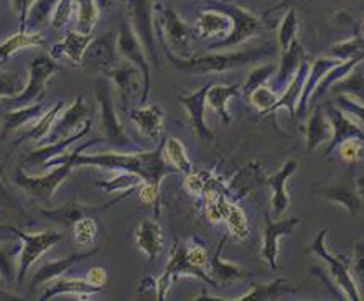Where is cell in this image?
Instances as JSON below:
<instances>
[{
  "instance_id": "obj_46",
  "label": "cell",
  "mask_w": 364,
  "mask_h": 301,
  "mask_svg": "<svg viewBox=\"0 0 364 301\" xmlns=\"http://www.w3.org/2000/svg\"><path fill=\"white\" fill-rule=\"evenodd\" d=\"M277 72V66L274 63H267V65H262V66H257L254 67V70L249 72L247 77H246V82L242 84V94L244 97H247L252 94L254 91L257 89V87L265 86V82H267L272 75Z\"/></svg>"
},
{
  "instance_id": "obj_22",
  "label": "cell",
  "mask_w": 364,
  "mask_h": 301,
  "mask_svg": "<svg viewBox=\"0 0 364 301\" xmlns=\"http://www.w3.org/2000/svg\"><path fill=\"white\" fill-rule=\"evenodd\" d=\"M129 117L144 137L159 142L164 132V109L160 104H149V106L142 104L140 107L132 109Z\"/></svg>"
},
{
  "instance_id": "obj_35",
  "label": "cell",
  "mask_w": 364,
  "mask_h": 301,
  "mask_svg": "<svg viewBox=\"0 0 364 301\" xmlns=\"http://www.w3.org/2000/svg\"><path fill=\"white\" fill-rule=\"evenodd\" d=\"M297 293L292 285H290L285 278H277L270 283L264 285H254L247 290L244 295H239L234 300L237 301H267V300H277L284 295Z\"/></svg>"
},
{
  "instance_id": "obj_48",
  "label": "cell",
  "mask_w": 364,
  "mask_h": 301,
  "mask_svg": "<svg viewBox=\"0 0 364 301\" xmlns=\"http://www.w3.org/2000/svg\"><path fill=\"white\" fill-rule=\"evenodd\" d=\"M73 232V241H75L77 246H90V243L95 242L96 234H97V222L96 217L86 216L77 219L75 224L71 226Z\"/></svg>"
},
{
  "instance_id": "obj_33",
  "label": "cell",
  "mask_w": 364,
  "mask_h": 301,
  "mask_svg": "<svg viewBox=\"0 0 364 301\" xmlns=\"http://www.w3.org/2000/svg\"><path fill=\"white\" fill-rule=\"evenodd\" d=\"M45 112H46L45 102H36V104H32V106H25L18 109H10V111L4 116L2 133H0V138H5L9 133L18 131L20 127L28 126L30 122L38 121Z\"/></svg>"
},
{
  "instance_id": "obj_26",
  "label": "cell",
  "mask_w": 364,
  "mask_h": 301,
  "mask_svg": "<svg viewBox=\"0 0 364 301\" xmlns=\"http://www.w3.org/2000/svg\"><path fill=\"white\" fill-rule=\"evenodd\" d=\"M135 243L150 261H155L164 251V231L155 219H142L135 229Z\"/></svg>"
},
{
  "instance_id": "obj_57",
  "label": "cell",
  "mask_w": 364,
  "mask_h": 301,
  "mask_svg": "<svg viewBox=\"0 0 364 301\" xmlns=\"http://www.w3.org/2000/svg\"><path fill=\"white\" fill-rule=\"evenodd\" d=\"M159 195H160V190L159 188H154V186L150 185H145L142 183L139 186V198L142 202H147V204H152L159 199Z\"/></svg>"
},
{
  "instance_id": "obj_39",
  "label": "cell",
  "mask_w": 364,
  "mask_h": 301,
  "mask_svg": "<svg viewBox=\"0 0 364 301\" xmlns=\"http://www.w3.org/2000/svg\"><path fill=\"white\" fill-rule=\"evenodd\" d=\"M56 4L58 0H35L28 12L27 32H43V28L51 22Z\"/></svg>"
},
{
  "instance_id": "obj_47",
  "label": "cell",
  "mask_w": 364,
  "mask_h": 301,
  "mask_svg": "<svg viewBox=\"0 0 364 301\" xmlns=\"http://www.w3.org/2000/svg\"><path fill=\"white\" fill-rule=\"evenodd\" d=\"M297 32H299V20L297 13H295L294 9H290L285 17L282 18V23H280L279 32H277V45L280 51H285L290 45L297 40Z\"/></svg>"
},
{
  "instance_id": "obj_61",
  "label": "cell",
  "mask_w": 364,
  "mask_h": 301,
  "mask_svg": "<svg viewBox=\"0 0 364 301\" xmlns=\"http://www.w3.org/2000/svg\"><path fill=\"white\" fill-rule=\"evenodd\" d=\"M361 30H363V33H364V20H363V27H361Z\"/></svg>"
},
{
  "instance_id": "obj_56",
  "label": "cell",
  "mask_w": 364,
  "mask_h": 301,
  "mask_svg": "<svg viewBox=\"0 0 364 301\" xmlns=\"http://www.w3.org/2000/svg\"><path fill=\"white\" fill-rule=\"evenodd\" d=\"M186 251H188V257L190 261L195 263V266L198 267H205L208 263V253H206V248L201 246V243H191L190 247H186Z\"/></svg>"
},
{
  "instance_id": "obj_42",
  "label": "cell",
  "mask_w": 364,
  "mask_h": 301,
  "mask_svg": "<svg viewBox=\"0 0 364 301\" xmlns=\"http://www.w3.org/2000/svg\"><path fill=\"white\" fill-rule=\"evenodd\" d=\"M76 13L77 32L91 35L92 28L96 27L97 18H100V5L96 0H76Z\"/></svg>"
},
{
  "instance_id": "obj_29",
  "label": "cell",
  "mask_w": 364,
  "mask_h": 301,
  "mask_svg": "<svg viewBox=\"0 0 364 301\" xmlns=\"http://www.w3.org/2000/svg\"><path fill=\"white\" fill-rule=\"evenodd\" d=\"M92 41V35L81 33L77 30H71L65 35V38L55 43L50 48V55L53 56L55 60L61 58V56H66L73 61V65H81L82 63V55L90 43Z\"/></svg>"
},
{
  "instance_id": "obj_28",
  "label": "cell",
  "mask_w": 364,
  "mask_h": 301,
  "mask_svg": "<svg viewBox=\"0 0 364 301\" xmlns=\"http://www.w3.org/2000/svg\"><path fill=\"white\" fill-rule=\"evenodd\" d=\"M306 61V53L304 45L299 40H295L292 45L289 46L285 51H280V61L277 66V77H275V86L279 87H287L290 81L294 80V76L297 75L300 66Z\"/></svg>"
},
{
  "instance_id": "obj_50",
  "label": "cell",
  "mask_w": 364,
  "mask_h": 301,
  "mask_svg": "<svg viewBox=\"0 0 364 301\" xmlns=\"http://www.w3.org/2000/svg\"><path fill=\"white\" fill-rule=\"evenodd\" d=\"M25 86H27V80L22 76V72H0V99L18 96Z\"/></svg>"
},
{
  "instance_id": "obj_52",
  "label": "cell",
  "mask_w": 364,
  "mask_h": 301,
  "mask_svg": "<svg viewBox=\"0 0 364 301\" xmlns=\"http://www.w3.org/2000/svg\"><path fill=\"white\" fill-rule=\"evenodd\" d=\"M73 9H75V0H58V4H56L55 7L53 17H51V22H50L51 28L55 30L65 28L73 15Z\"/></svg>"
},
{
  "instance_id": "obj_37",
  "label": "cell",
  "mask_w": 364,
  "mask_h": 301,
  "mask_svg": "<svg viewBox=\"0 0 364 301\" xmlns=\"http://www.w3.org/2000/svg\"><path fill=\"white\" fill-rule=\"evenodd\" d=\"M241 92H242V86L239 84H232V86L211 84L210 86L206 101L210 104L213 111H216V114L220 116V119L226 124V126L228 124H231L232 121L230 112H228V102H230V99H232V97H237Z\"/></svg>"
},
{
  "instance_id": "obj_8",
  "label": "cell",
  "mask_w": 364,
  "mask_h": 301,
  "mask_svg": "<svg viewBox=\"0 0 364 301\" xmlns=\"http://www.w3.org/2000/svg\"><path fill=\"white\" fill-rule=\"evenodd\" d=\"M5 231L14 232L15 236L20 239L22 242V251H20V258H18V272H17V282H23V278L27 277L30 267L38 261V258L50 251L51 247L56 246L63 234L56 231H45L38 232V234H27L22 229L14 226H7Z\"/></svg>"
},
{
  "instance_id": "obj_30",
  "label": "cell",
  "mask_w": 364,
  "mask_h": 301,
  "mask_svg": "<svg viewBox=\"0 0 364 301\" xmlns=\"http://www.w3.org/2000/svg\"><path fill=\"white\" fill-rule=\"evenodd\" d=\"M305 137H306V150H309V152H314V150L320 147V145H323L331 140L333 126L321 106H315L314 112L310 114L309 122H306V128H305Z\"/></svg>"
},
{
  "instance_id": "obj_58",
  "label": "cell",
  "mask_w": 364,
  "mask_h": 301,
  "mask_svg": "<svg viewBox=\"0 0 364 301\" xmlns=\"http://www.w3.org/2000/svg\"><path fill=\"white\" fill-rule=\"evenodd\" d=\"M85 278L92 285H97V287H104V283H106V280H107V273H106V270H104V268L97 267V268H91L90 272L86 273Z\"/></svg>"
},
{
  "instance_id": "obj_2",
  "label": "cell",
  "mask_w": 364,
  "mask_h": 301,
  "mask_svg": "<svg viewBox=\"0 0 364 301\" xmlns=\"http://www.w3.org/2000/svg\"><path fill=\"white\" fill-rule=\"evenodd\" d=\"M162 50L170 61L171 66L176 70L185 72V75H210V72H226L236 67L246 66L252 61H259L267 58L274 53V48L270 45L259 46V48H249L244 51H236V53H206L191 56V58H181L178 55L171 53V50L165 43Z\"/></svg>"
},
{
  "instance_id": "obj_31",
  "label": "cell",
  "mask_w": 364,
  "mask_h": 301,
  "mask_svg": "<svg viewBox=\"0 0 364 301\" xmlns=\"http://www.w3.org/2000/svg\"><path fill=\"white\" fill-rule=\"evenodd\" d=\"M106 290V287H97V285H92L87 282L86 278H55L53 283L46 288V292L41 295L40 300L48 301L51 298H55L56 295H65V293H71V295H77L80 300H87L90 295H96L101 293Z\"/></svg>"
},
{
  "instance_id": "obj_38",
  "label": "cell",
  "mask_w": 364,
  "mask_h": 301,
  "mask_svg": "<svg viewBox=\"0 0 364 301\" xmlns=\"http://www.w3.org/2000/svg\"><path fill=\"white\" fill-rule=\"evenodd\" d=\"M66 106V101L61 99L55 104V106H51L48 111H46L43 116H41L38 121L35 122V126L30 128V131L22 135L17 142H15V145H20V143H25V142H41V140H45L46 137H48V133L51 131V127H53V124L56 119H58V116L61 114V111H63V107Z\"/></svg>"
},
{
  "instance_id": "obj_3",
  "label": "cell",
  "mask_w": 364,
  "mask_h": 301,
  "mask_svg": "<svg viewBox=\"0 0 364 301\" xmlns=\"http://www.w3.org/2000/svg\"><path fill=\"white\" fill-rule=\"evenodd\" d=\"M101 140H90V142L81 143L75 152L65 153L63 157L50 160L48 163L45 165V168L56 167L51 170L48 175L43 176H30L25 173L23 167L15 168V185L20 186L25 193H28L33 198H38L41 201H50L56 193V190L63 185V181L71 175L73 168H76V158L80 157L82 152H86L87 148L92 147V145H97Z\"/></svg>"
},
{
  "instance_id": "obj_21",
  "label": "cell",
  "mask_w": 364,
  "mask_h": 301,
  "mask_svg": "<svg viewBox=\"0 0 364 301\" xmlns=\"http://www.w3.org/2000/svg\"><path fill=\"white\" fill-rule=\"evenodd\" d=\"M225 243H226V237H223L221 242L218 243L215 256H213V258H210V272L208 273H210L213 282L216 283V288L228 287V285L236 282V280L254 277L252 272L242 268L241 266H236V263H232V262L223 261L221 253H223V248H225Z\"/></svg>"
},
{
  "instance_id": "obj_36",
  "label": "cell",
  "mask_w": 364,
  "mask_h": 301,
  "mask_svg": "<svg viewBox=\"0 0 364 301\" xmlns=\"http://www.w3.org/2000/svg\"><path fill=\"white\" fill-rule=\"evenodd\" d=\"M333 94H345L356 102L364 104V60H361L345 77L335 82L330 89Z\"/></svg>"
},
{
  "instance_id": "obj_49",
  "label": "cell",
  "mask_w": 364,
  "mask_h": 301,
  "mask_svg": "<svg viewBox=\"0 0 364 301\" xmlns=\"http://www.w3.org/2000/svg\"><path fill=\"white\" fill-rule=\"evenodd\" d=\"M225 221L228 222V227H230L231 234L236 237V239H239V241H244V239L249 237L247 217H246V214H244V211L237 204H234V202H231Z\"/></svg>"
},
{
  "instance_id": "obj_7",
  "label": "cell",
  "mask_w": 364,
  "mask_h": 301,
  "mask_svg": "<svg viewBox=\"0 0 364 301\" xmlns=\"http://www.w3.org/2000/svg\"><path fill=\"white\" fill-rule=\"evenodd\" d=\"M180 277H195V278H200L201 282L211 285V287H216V283L213 282L210 273L205 272V267L195 266V263L190 261L186 246H180V243H176V246L171 248L165 272L162 273V277L157 280V283H155L157 300H166V295H168L171 285H173Z\"/></svg>"
},
{
  "instance_id": "obj_17",
  "label": "cell",
  "mask_w": 364,
  "mask_h": 301,
  "mask_svg": "<svg viewBox=\"0 0 364 301\" xmlns=\"http://www.w3.org/2000/svg\"><path fill=\"white\" fill-rule=\"evenodd\" d=\"M211 84H206L196 89L195 92L186 96H180L178 102L185 107L186 114H188V121L190 126L193 128V132L196 133V137L205 140V142H211L215 138V133L211 132V128L208 127L206 119H205V111H206V96L208 91H210Z\"/></svg>"
},
{
  "instance_id": "obj_15",
  "label": "cell",
  "mask_w": 364,
  "mask_h": 301,
  "mask_svg": "<svg viewBox=\"0 0 364 301\" xmlns=\"http://www.w3.org/2000/svg\"><path fill=\"white\" fill-rule=\"evenodd\" d=\"M300 224L299 217H289V219L274 221L269 214H265V227L262 237L261 257L269 263L272 270H277V257H279V241L282 237L292 236L294 231Z\"/></svg>"
},
{
  "instance_id": "obj_13",
  "label": "cell",
  "mask_w": 364,
  "mask_h": 301,
  "mask_svg": "<svg viewBox=\"0 0 364 301\" xmlns=\"http://www.w3.org/2000/svg\"><path fill=\"white\" fill-rule=\"evenodd\" d=\"M119 48H117V33L106 32L92 41L82 55V66L91 71H100L106 75L107 71L114 70L119 65Z\"/></svg>"
},
{
  "instance_id": "obj_41",
  "label": "cell",
  "mask_w": 364,
  "mask_h": 301,
  "mask_svg": "<svg viewBox=\"0 0 364 301\" xmlns=\"http://www.w3.org/2000/svg\"><path fill=\"white\" fill-rule=\"evenodd\" d=\"M325 196L328 199L338 202V204H341L343 207H346L350 211V214H358L363 207V198L358 193V188L353 190V186L350 185L326 190Z\"/></svg>"
},
{
  "instance_id": "obj_5",
  "label": "cell",
  "mask_w": 364,
  "mask_h": 301,
  "mask_svg": "<svg viewBox=\"0 0 364 301\" xmlns=\"http://www.w3.org/2000/svg\"><path fill=\"white\" fill-rule=\"evenodd\" d=\"M330 229H321L316 237L311 241V243L306 248V253L310 256H316L321 261H325L330 266V275L335 280V283L338 285V288H341V292L345 293L346 300L351 301H360L363 300L360 288H358V283L355 282L351 275V267H350V261L343 256H335L328 251L326 247L325 239L328 236Z\"/></svg>"
},
{
  "instance_id": "obj_55",
  "label": "cell",
  "mask_w": 364,
  "mask_h": 301,
  "mask_svg": "<svg viewBox=\"0 0 364 301\" xmlns=\"http://www.w3.org/2000/svg\"><path fill=\"white\" fill-rule=\"evenodd\" d=\"M33 4L35 0H12V9L14 12L18 15V20H20V32H27L28 12Z\"/></svg>"
},
{
  "instance_id": "obj_16",
  "label": "cell",
  "mask_w": 364,
  "mask_h": 301,
  "mask_svg": "<svg viewBox=\"0 0 364 301\" xmlns=\"http://www.w3.org/2000/svg\"><path fill=\"white\" fill-rule=\"evenodd\" d=\"M132 191H126L122 196H119V198L112 199L111 202H107V204H101V206H86V204H80V202H76V201H71V202H66V204H63V206L56 207V209L43 211L41 212V216L46 217V219H50V221L58 222V224H63L65 227H71L77 219H81V217H86V216L100 217L111 206L117 204V202H121L122 199L129 198V196L132 195Z\"/></svg>"
},
{
  "instance_id": "obj_11",
  "label": "cell",
  "mask_w": 364,
  "mask_h": 301,
  "mask_svg": "<svg viewBox=\"0 0 364 301\" xmlns=\"http://www.w3.org/2000/svg\"><path fill=\"white\" fill-rule=\"evenodd\" d=\"M213 9L221 10L226 15H230L232 20V28L230 35L226 38L218 40L215 43H211L208 48L210 50H221V48H232V46L241 45L244 41L252 38L257 33H261L262 25L259 22V18L256 15H252L249 10L239 7V5H232V4H215Z\"/></svg>"
},
{
  "instance_id": "obj_34",
  "label": "cell",
  "mask_w": 364,
  "mask_h": 301,
  "mask_svg": "<svg viewBox=\"0 0 364 301\" xmlns=\"http://www.w3.org/2000/svg\"><path fill=\"white\" fill-rule=\"evenodd\" d=\"M45 45L41 32H18L10 35L7 40L0 43V65H5L15 53L28 48H38Z\"/></svg>"
},
{
  "instance_id": "obj_19",
  "label": "cell",
  "mask_w": 364,
  "mask_h": 301,
  "mask_svg": "<svg viewBox=\"0 0 364 301\" xmlns=\"http://www.w3.org/2000/svg\"><path fill=\"white\" fill-rule=\"evenodd\" d=\"M104 76H107L109 80L116 82L124 102H129L131 97H142V91H144L142 72H140L137 66L129 63V61L122 60V65L119 63L114 70L107 71Z\"/></svg>"
},
{
  "instance_id": "obj_18",
  "label": "cell",
  "mask_w": 364,
  "mask_h": 301,
  "mask_svg": "<svg viewBox=\"0 0 364 301\" xmlns=\"http://www.w3.org/2000/svg\"><path fill=\"white\" fill-rule=\"evenodd\" d=\"M299 163L295 160L285 162L279 171H275L272 176L267 178V185L272 196H270V207H272L274 219H280L290 206V196L287 193V183L292 178V175L297 171Z\"/></svg>"
},
{
  "instance_id": "obj_51",
  "label": "cell",
  "mask_w": 364,
  "mask_h": 301,
  "mask_svg": "<svg viewBox=\"0 0 364 301\" xmlns=\"http://www.w3.org/2000/svg\"><path fill=\"white\" fill-rule=\"evenodd\" d=\"M277 99H279L277 94H275V92L267 86L257 87V89L247 97V101L257 109L261 116H265V114H267L270 109H272L274 104L277 102Z\"/></svg>"
},
{
  "instance_id": "obj_24",
  "label": "cell",
  "mask_w": 364,
  "mask_h": 301,
  "mask_svg": "<svg viewBox=\"0 0 364 301\" xmlns=\"http://www.w3.org/2000/svg\"><path fill=\"white\" fill-rule=\"evenodd\" d=\"M91 124H92V121L90 119L86 126L82 127L80 132L73 133L66 138H61V140H58V142L46 143V145H43V147L33 150V152H30L28 157L25 158V162H27L28 165H32V167H35V165H43V167H45V165L48 163L50 160L63 157V155L66 153V148L70 147V145L80 142V140L85 138L86 135L91 132Z\"/></svg>"
},
{
  "instance_id": "obj_32",
  "label": "cell",
  "mask_w": 364,
  "mask_h": 301,
  "mask_svg": "<svg viewBox=\"0 0 364 301\" xmlns=\"http://www.w3.org/2000/svg\"><path fill=\"white\" fill-rule=\"evenodd\" d=\"M309 70H310V66L305 61V63L300 66L297 75L294 76V80L289 82L287 87H285L284 94L279 97L277 102L274 104L272 109H270V111L265 114V116H269V114L279 111V109H287L290 117L297 119V107H299V102H300V97H301V91H304L306 75H309Z\"/></svg>"
},
{
  "instance_id": "obj_23",
  "label": "cell",
  "mask_w": 364,
  "mask_h": 301,
  "mask_svg": "<svg viewBox=\"0 0 364 301\" xmlns=\"http://www.w3.org/2000/svg\"><path fill=\"white\" fill-rule=\"evenodd\" d=\"M232 28V20L230 15L218 9H210L200 13L196 20L195 32L201 40L208 38H226Z\"/></svg>"
},
{
  "instance_id": "obj_53",
  "label": "cell",
  "mask_w": 364,
  "mask_h": 301,
  "mask_svg": "<svg viewBox=\"0 0 364 301\" xmlns=\"http://www.w3.org/2000/svg\"><path fill=\"white\" fill-rule=\"evenodd\" d=\"M364 142L361 138H348L345 142L338 145L340 148V157L348 163H356L361 158Z\"/></svg>"
},
{
  "instance_id": "obj_44",
  "label": "cell",
  "mask_w": 364,
  "mask_h": 301,
  "mask_svg": "<svg viewBox=\"0 0 364 301\" xmlns=\"http://www.w3.org/2000/svg\"><path fill=\"white\" fill-rule=\"evenodd\" d=\"M144 180L139 175L129 173V171H119L117 176H114L109 181H100L97 186L102 188L106 193H116V191H132L137 190Z\"/></svg>"
},
{
  "instance_id": "obj_1",
  "label": "cell",
  "mask_w": 364,
  "mask_h": 301,
  "mask_svg": "<svg viewBox=\"0 0 364 301\" xmlns=\"http://www.w3.org/2000/svg\"><path fill=\"white\" fill-rule=\"evenodd\" d=\"M165 143L157 145L152 152H97L96 155H90L82 152L76 158V167H95L109 171H129V173L139 175L145 185L154 186L160 190V185L165 176L180 173L173 165L166 162L165 157Z\"/></svg>"
},
{
  "instance_id": "obj_20",
  "label": "cell",
  "mask_w": 364,
  "mask_h": 301,
  "mask_svg": "<svg viewBox=\"0 0 364 301\" xmlns=\"http://www.w3.org/2000/svg\"><path fill=\"white\" fill-rule=\"evenodd\" d=\"M326 116H328L333 126V137L328 147H326V153L330 155L333 150L338 148V145L348 138H361L364 142V131L356 122H353L351 117L346 116V112L343 109L330 104L326 107Z\"/></svg>"
},
{
  "instance_id": "obj_59",
  "label": "cell",
  "mask_w": 364,
  "mask_h": 301,
  "mask_svg": "<svg viewBox=\"0 0 364 301\" xmlns=\"http://www.w3.org/2000/svg\"><path fill=\"white\" fill-rule=\"evenodd\" d=\"M0 300H22V297H18V295L15 293L2 292V290H0Z\"/></svg>"
},
{
  "instance_id": "obj_6",
  "label": "cell",
  "mask_w": 364,
  "mask_h": 301,
  "mask_svg": "<svg viewBox=\"0 0 364 301\" xmlns=\"http://www.w3.org/2000/svg\"><path fill=\"white\" fill-rule=\"evenodd\" d=\"M96 99L100 102L101 109V126L106 142L112 148L121 150V152H137V143L131 140V137L124 131V126L119 121L116 106H114L111 86L107 81L100 80L96 82Z\"/></svg>"
},
{
  "instance_id": "obj_25",
  "label": "cell",
  "mask_w": 364,
  "mask_h": 301,
  "mask_svg": "<svg viewBox=\"0 0 364 301\" xmlns=\"http://www.w3.org/2000/svg\"><path fill=\"white\" fill-rule=\"evenodd\" d=\"M341 63L343 61L331 58V56H321V58H316L314 61V65H311L309 70V75H306L304 91H301V97H300V102L297 107V117H301L306 112V109H309V106H310L311 94H314L316 87H318L320 81L323 80L326 72Z\"/></svg>"
},
{
  "instance_id": "obj_43",
  "label": "cell",
  "mask_w": 364,
  "mask_h": 301,
  "mask_svg": "<svg viewBox=\"0 0 364 301\" xmlns=\"http://www.w3.org/2000/svg\"><path fill=\"white\" fill-rule=\"evenodd\" d=\"M165 155L168 157V162L180 171V173L190 175L193 171V165H191L188 153H186L185 145L180 142L178 138L171 137L166 138L165 142Z\"/></svg>"
},
{
  "instance_id": "obj_12",
  "label": "cell",
  "mask_w": 364,
  "mask_h": 301,
  "mask_svg": "<svg viewBox=\"0 0 364 301\" xmlns=\"http://www.w3.org/2000/svg\"><path fill=\"white\" fill-rule=\"evenodd\" d=\"M117 48H119V55H121L122 60H126V61H129V63H132L134 66H137L140 72H142L144 91H142V97H140V104H147L150 86H152L147 51H145L144 45L140 43L139 36L135 35L129 17H124L121 25H119Z\"/></svg>"
},
{
  "instance_id": "obj_40",
  "label": "cell",
  "mask_w": 364,
  "mask_h": 301,
  "mask_svg": "<svg viewBox=\"0 0 364 301\" xmlns=\"http://www.w3.org/2000/svg\"><path fill=\"white\" fill-rule=\"evenodd\" d=\"M22 251V242H0V278L4 282H15L17 280V256Z\"/></svg>"
},
{
  "instance_id": "obj_45",
  "label": "cell",
  "mask_w": 364,
  "mask_h": 301,
  "mask_svg": "<svg viewBox=\"0 0 364 301\" xmlns=\"http://www.w3.org/2000/svg\"><path fill=\"white\" fill-rule=\"evenodd\" d=\"M364 55V38L363 36H355V38H350L343 43L333 45L328 50V56L331 58H336L345 63V61H350L353 58H358V56Z\"/></svg>"
},
{
  "instance_id": "obj_14",
  "label": "cell",
  "mask_w": 364,
  "mask_h": 301,
  "mask_svg": "<svg viewBox=\"0 0 364 301\" xmlns=\"http://www.w3.org/2000/svg\"><path fill=\"white\" fill-rule=\"evenodd\" d=\"M91 119L90 109H87L85 97L77 96L70 107H66V111H61V114L56 119L53 127L48 133V137L45 138L46 143L58 142L61 138L70 137V135L80 132L82 127L86 126L87 121Z\"/></svg>"
},
{
  "instance_id": "obj_54",
  "label": "cell",
  "mask_w": 364,
  "mask_h": 301,
  "mask_svg": "<svg viewBox=\"0 0 364 301\" xmlns=\"http://www.w3.org/2000/svg\"><path fill=\"white\" fill-rule=\"evenodd\" d=\"M350 267L355 282L364 285V242H356L355 252H353V262L350 263Z\"/></svg>"
},
{
  "instance_id": "obj_60",
  "label": "cell",
  "mask_w": 364,
  "mask_h": 301,
  "mask_svg": "<svg viewBox=\"0 0 364 301\" xmlns=\"http://www.w3.org/2000/svg\"><path fill=\"white\" fill-rule=\"evenodd\" d=\"M97 5H100V9H106L107 5L112 4V0H96Z\"/></svg>"
},
{
  "instance_id": "obj_4",
  "label": "cell",
  "mask_w": 364,
  "mask_h": 301,
  "mask_svg": "<svg viewBox=\"0 0 364 301\" xmlns=\"http://www.w3.org/2000/svg\"><path fill=\"white\" fill-rule=\"evenodd\" d=\"M60 71V65L56 60L48 55H38L30 61L28 67V80L25 89L15 97H7V99H0L2 106L9 109H18L25 106H32L36 102L45 101V89L46 82Z\"/></svg>"
},
{
  "instance_id": "obj_62",
  "label": "cell",
  "mask_w": 364,
  "mask_h": 301,
  "mask_svg": "<svg viewBox=\"0 0 364 301\" xmlns=\"http://www.w3.org/2000/svg\"><path fill=\"white\" fill-rule=\"evenodd\" d=\"M2 283H4V280H2V278H0V285H2Z\"/></svg>"
},
{
  "instance_id": "obj_10",
  "label": "cell",
  "mask_w": 364,
  "mask_h": 301,
  "mask_svg": "<svg viewBox=\"0 0 364 301\" xmlns=\"http://www.w3.org/2000/svg\"><path fill=\"white\" fill-rule=\"evenodd\" d=\"M155 30L160 35V43H165L170 50L176 51L178 56L186 53L193 30L185 23V20H181L173 9L166 5L155 7Z\"/></svg>"
},
{
  "instance_id": "obj_9",
  "label": "cell",
  "mask_w": 364,
  "mask_h": 301,
  "mask_svg": "<svg viewBox=\"0 0 364 301\" xmlns=\"http://www.w3.org/2000/svg\"><path fill=\"white\" fill-rule=\"evenodd\" d=\"M127 2V17L135 35L139 36L140 43L144 45L150 61L159 66L157 53V30H155V5L154 0H126Z\"/></svg>"
},
{
  "instance_id": "obj_27",
  "label": "cell",
  "mask_w": 364,
  "mask_h": 301,
  "mask_svg": "<svg viewBox=\"0 0 364 301\" xmlns=\"http://www.w3.org/2000/svg\"><path fill=\"white\" fill-rule=\"evenodd\" d=\"M97 252H100V247L91 248V251L82 252V253H73V256L61 258V261L45 263L43 267L38 268V272H35L33 278H32V283H30V290H36L40 287V285H43L46 282H51V280L61 277V275L68 272V270L75 266V263L85 261V258L95 257Z\"/></svg>"
}]
</instances>
